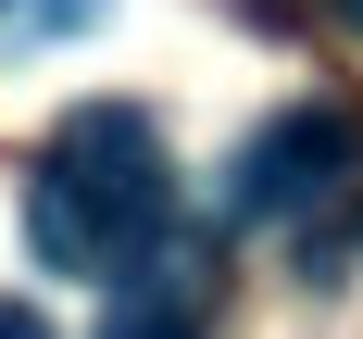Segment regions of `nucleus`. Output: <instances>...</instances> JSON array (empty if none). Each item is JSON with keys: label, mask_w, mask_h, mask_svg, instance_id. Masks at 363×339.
Here are the masks:
<instances>
[{"label": "nucleus", "mask_w": 363, "mask_h": 339, "mask_svg": "<svg viewBox=\"0 0 363 339\" xmlns=\"http://www.w3.org/2000/svg\"><path fill=\"white\" fill-rule=\"evenodd\" d=\"M338 26H363V0H338Z\"/></svg>", "instance_id": "obj_5"}, {"label": "nucleus", "mask_w": 363, "mask_h": 339, "mask_svg": "<svg viewBox=\"0 0 363 339\" xmlns=\"http://www.w3.org/2000/svg\"><path fill=\"white\" fill-rule=\"evenodd\" d=\"M163 214H176V176H163V139L138 101H88L50 126L26 176V239L50 276H125L163 239Z\"/></svg>", "instance_id": "obj_1"}, {"label": "nucleus", "mask_w": 363, "mask_h": 339, "mask_svg": "<svg viewBox=\"0 0 363 339\" xmlns=\"http://www.w3.org/2000/svg\"><path fill=\"white\" fill-rule=\"evenodd\" d=\"M351 163H363V126H351L338 101H301V113H276V126L238 151L225 214H238V226H289V214H313V201H338Z\"/></svg>", "instance_id": "obj_2"}, {"label": "nucleus", "mask_w": 363, "mask_h": 339, "mask_svg": "<svg viewBox=\"0 0 363 339\" xmlns=\"http://www.w3.org/2000/svg\"><path fill=\"white\" fill-rule=\"evenodd\" d=\"M101 339H201V327H188L176 301H113V327H101Z\"/></svg>", "instance_id": "obj_3"}, {"label": "nucleus", "mask_w": 363, "mask_h": 339, "mask_svg": "<svg viewBox=\"0 0 363 339\" xmlns=\"http://www.w3.org/2000/svg\"><path fill=\"white\" fill-rule=\"evenodd\" d=\"M0 339H50V314L38 301H0Z\"/></svg>", "instance_id": "obj_4"}]
</instances>
